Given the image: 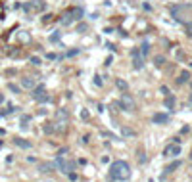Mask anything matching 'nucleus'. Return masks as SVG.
I'll return each mask as SVG.
<instances>
[{"label":"nucleus","mask_w":192,"mask_h":182,"mask_svg":"<svg viewBox=\"0 0 192 182\" xmlns=\"http://www.w3.org/2000/svg\"><path fill=\"white\" fill-rule=\"evenodd\" d=\"M169 13L177 23L192 25V4H175L169 8Z\"/></svg>","instance_id":"obj_1"},{"label":"nucleus","mask_w":192,"mask_h":182,"mask_svg":"<svg viewBox=\"0 0 192 182\" xmlns=\"http://www.w3.org/2000/svg\"><path fill=\"white\" fill-rule=\"evenodd\" d=\"M131 176V167L127 161H113L109 167V178L111 180H127Z\"/></svg>","instance_id":"obj_2"},{"label":"nucleus","mask_w":192,"mask_h":182,"mask_svg":"<svg viewBox=\"0 0 192 182\" xmlns=\"http://www.w3.org/2000/svg\"><path fill=\"white\" fill-rule=\"evenodd\" d=\"M81 17H83V10H81V8H71V10H67V12L60 17V23H62V27H67V25H71V23H75V21H79Z\"/></svg>","instance_id":"obj_3"},{"label":"nucleus","mask_w":192,"mask_h":182,"mask_svg":"<svg viewBox=\"0 0 192 182\" xmlns=\"http://www.w3.org/2000/svg\"><path fill=\"white\" fill-rule=\"evenodd\" d=\"M54 169L62 171V173H69V171L75 169V161H65L62 155H58L56 161H54Z\"/></svg>","instance_id":"obj_4"},{"label":"nucleus","mask_w":192,"mask_h":182,"mask_svg":"<svg viewBox=\"0 0 192 182\" xmlns=\"http://www.w3.org/2000/svg\"><path fill=\"white\" fill-rule=\"evenodd\" d=\"M119 106H121V109H125V111H134V109H136V104H134V100L129 94H121Z\"/></svg>","instance_id":"obj_5"},{"label":"nucleus","mask_w":192,"mask_h":182,"mask_svg":"<svg viewBox=\"0 0 192 182\" xmlns=\"http://www.w3.org/2000/svg\"><path fill=\"white\" fill-rule=\"evenodd\" d=\"M167 121H169V115H167V113H156V115L152 117L154 125H165Z\"/></svg>","instance_id":"obj_6"},{"label":"nucleus","mask_w":192,"mask_h":182,"mask_svg":"<svg viewBox=\"0 0 192 182\" xmlns=\"http://www.w3.org/2000/svg\"><path fill=\"white\" fill-rule=\"evenodd\" d=\"M44 92H46V86H44V84H35V86H33V92H31L33 100H38V98L44 94Z\"/></svg>","instance_id":"obj_7"},{"label":"nucleus","mask_w":192,"mask_h":182,"mask_svg":"<svg viewBox=\"0 0 192 182\" xmlns=\"http://www.w3.org/2000/svg\"><path fill=\"white\" fill-rule=\"evenodd\" d=\"M134 60H133V67L134 69H142L144 67V58L140 56V54H136V56H133Z\"/></svg>","instance_id":"obj_8"},{"label":"nucleus","mask_w":192,"mask_h":182,"mask_svg":"<svg viewBox=\"0 0 192 182\" xmlns=\"http://www.w3.org/2000/svg\"><path fill=\"white\" fill-rule=\"evenodd\" d=\"M56 119L62 121V123H67V121H69V113L65 111V109H58L56 111Z\"/></svg>","instance_id":"obj_9"},{"label":"nucleus","mask_w":192,"mask_h":182,"mask_svg":"<svg viewBox=\"0 0 192 182\" xmlns=\"http://www.w3.org/2000/svg\"><path fill=\"white\" fill-rule=\"evenodd\" d=\"M13 144L19 146V148H23V150H29V148H31V142H27L25 138H13Z\"/></svg>","instance_id":"obj_10"},{"label":"nucleus","mask_w":192,"mask_h":182,"mask_svg":"<svg viewBox=\"0 0 192 182\" xmlns=\"http://www.w3.org/2000/svg\"><path fill=\"white\" fill-rule=\"evenodd\" d=\"M181 153V146L179 144H173V146H169L165 150V155H179Z\"/></svg>","instance_id":"obj_11"},{"label":"nucleus","mask_w":192,"mask_h":182,"mask_svg":"<svg viewBox=\"0 0 192 182\" xmlns=\"http://www.w3.org/2000/svg\"><path fill=\"white\" fill-rule=\"evenodd\" d=\"M35 84H37V82H35L33 77H25V79H21V86H23V88H29V90H31Z\"/></svg>","instance_id":"obj_12"},{"label":"nucleus","mask_w":192,"mask_h":182,"mask_svg":"<svg viewBox=\"0 0 192 182\" xmlns=\"http://www.w3.org/2000/svg\"><path fill=\"white\" fill-rule=\"evenodd\" d=\"M165 107L167 109H169V111H175V96H167L165 98Z\"/></svg>","instance_id":"obj_13"},{"label":"nucleus","mask_w":192,"mask_h":182,"mask_svg":"<svg viewBox=\"0 0 192 182\" xmlns=\"http://www.w3.org/2000/svg\"><path fill=\"white\" fill-rule=\"evenodd\" d=\"M138 52H140V56H142V58L148 56V54H150V42H148V40H144V42L140 44V50H138Z\"/></svg>","instance_id":"obj_14"},{"label":"nucleus","mask_w":192,"mask_h":182,"mask_svg":"<svg viewBox=\"0 0 192 182\" xmlns=\"http://www.w3.org/2000/svg\"><path fill=\"white\" fill-rule=\"evenodd\" d=\"M179 167H181V161H173L171 165H167V167H165V173H163V176H165L167 173H173V171L179 169Z\"/></svg>","instance_id":"obj_15"},{"label":"nucleus","mask_w":192,"mask_h":182,"mask_svg":"<svg viewBox=\"0 0 192 182\" xmlns=\"http://www.w3.org/2000/svg\"><path fill=\"white\" fill-rule=\"evenodd\" d=\"M177 81H179V84H183V82H188V81H190V73H188V71H183V73L179 75V79H177Z\"/></svg>","instance_id":"obj_16"},{"label":"nucleus","mask_w":192,"mask_h":182,"mask_svg":"<svg viewBox=\"0 0 192 182\" xmlns=\"http://www.w3.org/2000/svg\"><path fill=\"white\" fill-rule=\"evenodd\" d=\"M38 171H40V173H52V171H54V163H44V165H40V167H38Z\"/></svg>","instance_id":"obj_17"},{"label":"nucleus","mask_w":192,"mask_h":182,"mask_svg":"<svg viewBox=\"0 0 192 182\" xmlns=\"http://www.w3.org/2000/svg\"><path fill=\"white\" fill-rule=\"evenodd\" d=\"M163 63H165V58L163 56H154V65L156 67H163Z\"/></svg>","instance_id":"obj_18"},{"label":"nucleus","mask_w":192,"mask_h":182,"mask_svg":"<svg viewBox=\"0 0 192 182\" xmlns=\"http://www.w3.org/2000/svg\"><path fill=\"white\" fill-rule=\"evenodd\" d=\"M115 84H117V88H119V90H123V92H125V90L129 88L127 81H123V79H117V81H115Z\"/></svg>","instance_id":"obj_19"},{"label":"nucleus","mask_w":192,"mask_h":182,"mask_svg":"<svg viewBox=\"0 0 192 182\" xmlns=\"http://www.w3.org/2000/svg\"><path fill=\"white\" fill-rule=\"evenodd\" d=\"M136 157H138V163H146V153H144V150H136Z\"/></svg>","instance_id":"obj_20"},{"label":"nucleus","mask_w":192,"mask_h":182,"mask_svg":"<svg viewBox=\"0 0 192 182\" xmlns=\"http://www.w3.org/2000/svg\"><path fill=\"white\" fill-rule=\"evenodd\" d=\"M42 130H44L46 134H52V132H54V123H44V125H42Z\"/></svg>","instance_id":"obj_21"},{"label":"nucleus","mask_w":192,"mask_h":182,"mask_svg":"<svg viewBox=\"0 0 192 182\" xmlns=\"http://www.w3.org/2000/svg\"><path fill=\"white\" fill-rule=\"evenodd\" d=\"M121 134H123V136H134V130H133V128L123 126V128H121Z\"/></svg>","instance_id":"obj_22"},{"label":"nucleus","mask_w":192,"mask_h":182,"mask_svg":"<svg viewBox=\"0 0 192 182\" xmlns=\"http://www.w3.org/2000/svg\"><path fill=\"white\" fill-rule=\"evenodd\" d=\"M89 31V25H87V23H79V25H77V33H87Z\"/></svg>","instance_id":"obj_23"},{"label":"nucleus","mask_w":192,"mask_h":182,"mask_svg":"<svg viewBox=\"0 0 192 182\" xmlns=\"http://www.w3.org/2000/svg\"><path fill=\"white\" fill-rule=\"evenodd\" d=\"M29 121H31V117H29V115H23V117H21V126L27 128V123H29Z\"/></svg>","instance_id":"obj_24"},{"label":"nucleus","mask_w":192,"mask_h":182,"mask_svg":"<svg viewBox=\"0 0 192 182\" xmlns=\"http://www.w3.org/2000/svg\"><path fill=\"white\" fill-rule=\"evenodd\" d=\"M50 100H52V98H50V96H48V94H46V92H44V94L40 96V98H38L37 102H50Z\"/></svg>","instance_id":"obj_25"},{"label":"nucleus","mask_w":192,"mask_h":182,"mask_svg":"<svg viewBox=\"0 0 192 182\" xmlns=\"http://www.w3.org/2000/svg\"><path fill=\"white\" fill-rule=\"evenodd\" d=\"M94 84H96V86H102V77H100V75L94 77Z\"/></svg>","instance_id":"obj_26"},{"label":"nucleus","mask_w":192,"mask_h":182,"mask_svg":"<svg viewBox=\"0 0 192 182\" xmlns=\"http://www.w3.org/2000/svg\"><path fill=\"white\" fill-rule=\"evenodd\" d=\"M8 88H10L12 92H15V94H17V92H19V86H15V84H12V82L8 84Z\"/></svg>","instance_id":"obj_27"},{"label":"nucleus","mask_w":192,"mask_h":182,"mask_svg":"<svg viewBox=\"0 0 192 182\" xmlns=\"http://www.w3.org/2000/svg\"><path fill=\"white\" fill-rule=\"evenodd\" d=\"M50 40H52V42H58V40H60V33H54V35H52V37H50Z\"/></svg>","instance_id":"obj_28"},{"label":"nucleus","mask_w":192,"mask_h":182,"mask_svg":"<svg viewBox=\"0 0 192 182\" xmlns=\"http://www.w3.org/2000/svg\"><path fill=\"white\" fill-rule=\"evenodd\" d=\"M31 63H33V65H40V58L33 56V58H31Z\"/></svg>","instance_id":"obj_29"},{"label":"nucleus","mask_w":192,"mask_h":182,"mask_svg":"<svg viewBox=\"0 0 192 182\" xmlns=\"http://www.w3.org/2000/svg\"><path fill=\"white\" fill-rule=\"evenodd\" d=\"M75 54H79V48H75V50H69V52H67V54H65V56H75Z\"/></svg>","instance_id":"obj_30"},{"label":"nucleus","mask_w":192,"mask_h":182,"mask_svg":"<svg viewBox=\"0 0 192 182\" xmlns=\"http://www.w3.org/2000/svg\"><path fill=\"white\" fill-rule=\"evenodd\" d=\"M67 175H69V180H71V182H75V180H77V175H75V173H71V171H69Z\"/></svg>","instance_id":"obj_31"},{"label":"nucleus","mask_w":192,"mask_h":182,"mask_svg":"<svg viewBox=\"0 0 192 182\" xmlns=\"http://www.w3.org/2000/svg\"><path fill=\"white\" fill-rule=\"evenodd\" d=\"M50 19H52V15H50V13H46L44 17H42V23H48V21H50Z\"/></svg>","instance_id":"obj_32"},{"label":"nucleus","mask_w":192,"mask_h":182,"mask_svg":"<svg viewBox=\"0 0 192 182\" xmlns=\"http://www.w3.org/2000/svg\"><path fill=\"white\" fill-rule=\"evenodd\" d=\"M81 117H83V119H89V111L83 109V111H81Z\"/></svg>","instance_id":"obj_33"},{"label":"nucleus","mask_w":192,"mask_h":182,"mask_svg":"<svg viewBox=\"0 0 192 182\" xmlns=\"http://www.w3.org/2000/svg\"><path fill=\"white\" fill-rule=\"evenodd\" d=\"M46 58H48V60H56L58 56H56V54H46Z\"/></svg>","instance_id":"obj_34"},{"label":"nucleus","mask_w":192,"mask_h":182,"mask_svg":"<svg viewBox=\"0 0 192 182\" xmlns=\"http://www.w3.org/2000/svg\"><path fill=\"white\" fill-rule=\"evenodd\" d=\"M188 37L192 38V27H190V29H188Z\"/></svg>","instance_id":"obj_35"},{"label":"nucleus","mask_w":192,"mask_h":182,"mask_svg":"<svg viewBox=\"0 0 192 182\" xmlns=\"http://www.w3.org/2000/svg\"><path fill=\"white\" fill-rule=\"evenodd\" d=\"M2 102H4V96H2V94H0V104H2Z\"/></svg>","instance_id":"obj_36"},{"label":"nucleus","mask_w":192,"mask_h":182,"mask_svg":"<svg viewBox=\"0 0 192 182\" xmlns=\"http://www.w3.org/2000/svg\"><path fill=\"white\" fill-rule=\"evenodd\" d=\"M150 182H154V180H150Z\"/></svg>","instance_id":"obj_37"}]
</instances>
